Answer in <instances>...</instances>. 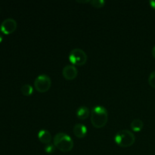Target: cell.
<instances>
[{
    "mask_svg": "<svg viewBox=\"0 0 155 155\" xmlns=\"http://www.w3.org/2000/svg\"><path fill=\"white\" fill-rule=\"evenodd\" d=\"M73 132L76 137L83 139L87 134V128L83 124H77L73 128Z\"/></svg>",
    "mask_w": 155,
    "mask_h": 155,
    "instance_id": "ba28073f",
    "label": "cell"
},
{
    "mask_svg": "<svg viewBox=\"0 0 155 155\" xmlns=\"http://www.w3.org/2000/svg\"><path fill=\"white\" fill-rule=\"evenodd\" d=\"M148 83L151 87L155 88V71L150 74L148 77Z\"/></svg>",
    "mask_w": 155,
    "mask_h": 155,
    "instance_id": "9a60e30c",
    "label": "cell"
},
{
    "mask_svg": "<svg viewBox=\"0 0 155 155\" xmlns=\"http://www.w3.org/2000/svg\"><path fill=\"white\" fill-rule=\"evenodd\" d=\"M38 139L42 143L47 145V144L51 143L52 136H51V134L49 131L46 130H42L38 133Z\"/></svg>",
    "mask_w": 155,
    "mask_h": 155,
    "instance_id": "9c48e42d",
    "label": "cell"
},
{
    "mask_svg": "<svg viewBox=\"0 0 155 155\" xmlns=\"http://www.w3.org/2000/svg\"><path fill=\"white\" fill-rule=\"evenodd\" d=\"M149 4L151 6V8L155 9V0H151V1L149 2Z\"/></svg>",
    "mask_w": 155,
    "mask_h": 155,
    "instance_id": "2e32d148",
    "label": "cell"
},
{
    "mask_svg": "<svg viewBox=\"0 0 155 155\" xmlns=\"http://www.w3.org/2000/svg\"><path fill=\"white\" fill-rule=\"evenodd\" d=\"M114 141L119 146L122 148H128L135 143L136 136L130 130H122L115 135Z\"/></svg>",
    "mask_w": 155,
    "mask_h": 155,
    "instance_id": "3957f363",
    "label": "cell"
},
{
    "mask_svg": "<svg viewBox=\"0 0 155 155\" xmlns=\"http://www.w3.org/2000/svg\"><path fill=\"white\" fill-rule=\"evenodd\" d=\"M108 120V112L107 109L101 105L95 106L91 111V122L95 128H102Z\"/></svg>",
    "mask_w": 155,
    "mask_h": 155,
    "instance_id": "6da1fadb",
    "label": "cell"
},
{
    "mask_svg": "<svg viewBox=\"0 0 155 155\" xmlns=\"http://www.w3.org/2000/svg\"><path fill=\"white\" fill-rule=\"evenodd\" d=\"M151 53H152V55H153V57L154 58H155V45L154 47H153V48H152V51H151Z\"/></svg>",
    "mask_w": 155,
    "mask_h": 155,
    "instance_id": "ac0fdd59",
    "label": "cell"
},
{
    "mask_svg": "<svg viewBox=\"0 0 155 155\" xmlns=\"http://www.w3.org/2000/svg\"><path fill=\"white\" fill-rule=\"evenodd\" d=\"M77 2H79V3H88V2H90V0H77Z\"/></svg>",
    "mask_w": 155,
    "mask_h": 155,
    "instance_id": "e0dca14e",
    "label": "cell"
},
{
    "mask_svg": "<svg viewBox=\"0 0 155 155\" xmlns=\"http://www.w3.org/2000/svg\"><path fill=\"white\" fill-rule=\"evenodd\" d=\"M62 74L68 80H73L78 75V70L74 65L68 64L63 68Z\"/></svg>",
    "mask_w": 155,
    "mask_h": 155,
    "instance_id": "52a82bcc",
    "label": "cell"
},
{
    "mask_svg": "<svg viewBox=\"0 0 155 155\" xmlns=\"http://www.w3.org/2000/svg\"><path fill=\"white\" fill-rule=\"evenodd\" d=\"M144 127V123L140 119H135L130 124V127L134 132H139L142 130Z\"/></svg>",
    "mask_w": 155,
    "mask_h": 155,
    "instance_id": "8fae6325",
    "label": "cell"
},
{
    "mask_svg": "<svg viewBox=\"0 0 155 155\" xmlns=\"http://www.w3.org/2000/svg\"><path fill=\"white\" fill-rule=\"evenodd\" d=\"M90 114V110L86 106H81L77 110V117L80 120L87 119Z\"/></svg>",
    "mask_w": 155,
    "mask_h": 155,
    "instance_id": "30bf717a",
    "label": "cell"
},
{
    "mask_svg": "<svg viewBox=\"0 0 155 155\" xmlns=\"http://www.w3.org/2000/svg\"><path fill=\"white\" fill-rule=\"evenodd\" d=\"M21 93L25 96H30L33 92V89L31 85L30 84H24L21 86Z\"/></svg>",
    "mask_w": 155,
    "mask_h": 155,
    "instance_id": "7c38bea8",
    "label": "cell"
},
{
    "mask_svg": "<svg viewBox=\"0 0 155 155\" xmlns=\"http://www.w3.org/2000/svg\"><path fill=\"white\" fill-rule=\"evenodd\" d=\"M69 60L74 66H83L87 61V54L81 48H74L70 52Z\"/></svg>",
    "mask_w": 155,
    "mask_h": 155,
    "instance_id": "277c9868",
    "label": "cell"
},
{
    "mask_svg": "<svg viewBox=\"0 0 155 155\" xmlns=\"http://www.w3.org/2000/svg\"><path fill=\"white\" fill-rule=\"evenodd\" d=\"M2 40H3V36H2V35L1 33H0V43H1V42H2Z\"/></svg>",
    "mask_w": 155,
    "mask_h": 155,
    "instance_id": "d6986e66",
    "label": "cell"
},
{
    "mask_svg": "<svg viewBox=\"0 0 155 155\" xmlns=\"http://www.w3.org/2000/svg\"><path fill=\"white\" fill-rule=\"evenodd\" d=\"M90 4L95 8H102L105 5V1L104 0H92L90 1Z\"/></svg>",
    "mask_w": 155,
    "mask_h": 155,
    "instance_id": "4fadbf2b",
    "label": "cell"
},
{
    "mask_svg": "<svg viewBox=\"0 0 155 155\" xmlns=\"http://www.w3.org/2000/svg\"><path fill=\"white\" fill-rule=\"evenodd\" d=\"M18 24L13 18H7L4 20L0 26V31L4 34H11L16 30Z\"/></svg>",
    "mask_w": 155,
    "mask_h": 155,
    "instance_id": "8992f818",
    "label": "cell"
},
{
    "mask_svg": "<svg viewBox=\"0 0 155 155\" xmlns=\"http://www.w3.org/2000/svg\"><path fill=\"white\" fill-rule=\"evenodd\" d=\"M51 86V80L46 74L39 75L34 81V86L39 92H46Z\"/></svg>",
    "mask_w": 155,
    "mask_h": 155,
    "instance_id": "5b68a950",
    "label": "cell"
},
{
    "mask_svg": "<svg viewBox=\"0 0 155 155\" xmlns=\"http://www.w3.org/2000/svg\"><path fill=\"white\" fill-rule=\"evenodd\" d=\"M45 151L48 154H52L55 151V146L54 144H47L45 146Z\"/></svg>",
    "mask_w": 155,
    "mask_h": 155,
    "instance_id": "5bb4252c",
    "label": "cell"
},
{
    "mask_svg": "<svg viewBox=\"0 0 155 155\" xmlns=\"http://www.w3.org/2000/svg\"><path fill=\"white\" fill-rule=\"evenodd\" d=\"M53 144L62 152H69L74 148V141L69 135L64 133H57L53 139Z\"/></svg>",
    "mask_w": 155,
    "mask_h": 155,
    "instance_id": "7a4b0ae2",
    "label": "cell"
}]
</instances>
